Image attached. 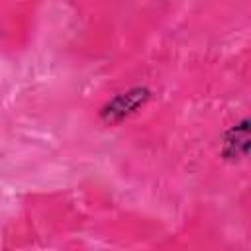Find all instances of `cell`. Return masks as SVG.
<instances>
[{
	"mask_svg": "<svg viewBox=\"0 0 251 251\" xmlns=\"http://www.w3.org/2000/svg\"><path fill=\"white\" fill-rule=\"evenodd\" d=\"M247 149H249V122L241 120L224 135L222 155L229 161H235L247 157Z\"/></svg>",
	"mask_w": 251,
	"mask_h": 251,
	"instance_id": "2",
	"label": "cell"
},
{
	"mask_svg": "<svg viewBox=\"0 0 251 251\" xmlns=\"http://www.w3.org/2000/svg\"><path fill=\"white\" fill-rule=\"evenodd\" d=\"M151 92L143 86H135V88H129L126 92H120L116 94L100 112L102 120L106 124H118V122H124L127 116L135 114L141 106H145V102L149 100Z\"/></svg>",
	"mask_w": 251,
	"mask_h": 251,
	"instance_id": "1",
	"label": "cell"
}]
</instances>
